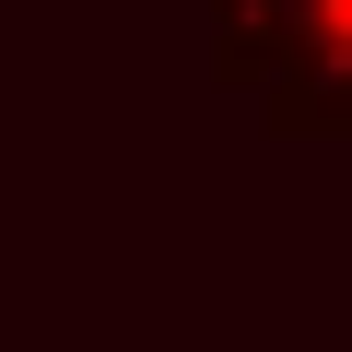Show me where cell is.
<instances>
[{
  "mask_svg": "<svg viewBox=\"0 0 352 352\" xmlns=\"http://www.w3.org/2000/svg\"><path fill=\"white\" fill-rule=\"evenodd\" d=\"M212 71L270 106V129H352V0H212Z\"/></svg>",
  "mask_w": 352,
  "mask_h": 352,
  "instance_id": "1",
  "label": "cell"
}]
</instances>
